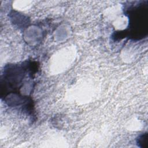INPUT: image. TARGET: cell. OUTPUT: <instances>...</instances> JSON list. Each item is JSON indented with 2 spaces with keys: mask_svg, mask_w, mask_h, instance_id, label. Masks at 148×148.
<instances>
[{
  "mask_svg": "<svg viewBox=\"0 0 148 148\" xmlns=\"http://www.w3.org/2000/svg\"><path fill=\"white\" fill-rule=\"evenodd\" d=\"M129 5L126 7L125 12L130 20V32H132L135 28L134 31L139 33V28L140 35L142 38L140 32L144 35L143 29H147V27L148 1H136L130 2Z\"/></svg>",
  "mask_w": 148,
  "mask_h": 148,
  "instance_id": "6da1fadb",
  "label": "cell"
}]
</instances>
